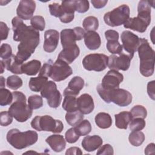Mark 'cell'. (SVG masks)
I'll return each instance as SVG.
<instances>
[{"label":"cell","instance_id":"cell-20","mask_svg":"<svg viewBox=\"0 0 155 155\" xmlns=\"http://www.w3.org/2000/svg\"><path fill=\"white\" fill-rule=\"evenodd\" d=\"M84 86V81L80 76L73 77L69 82L67 87L64 91V95L77 96Z\"/></svg>","mask_w":155,"mask_h":155},{"label":"cell","instance_id":"cell-6","mask_svg":"<svg viewBox=\"0 0 155 155\" xmlns=\"http://www.w3.org/2000/svg\"><path fill=\"white\" fill-rule=\"evenodd\" d=\"M31 126L39 131H51L54 133H60L64 129L63 123L59 120H56L49 115L36 116L31 122Z\"/></svg>","mask_w":155,"mask_h":155},{"label":"cell","instance_id":"cell-49","mask_svg":"<svg viewBox=\"0 0 155 155\" xmlns=\"http://www.w3.org/2000/svg\"><path fill=\"white\" fill-rule=\"evenodd\" d=\"M97 154H110L112 155L114 154L113 148L110 144H105L102 145L97 151Z\"/></svg>","mask_w":155,"mask_h":155},{"label":"cell","instance_id":"cell-42","mask_svg":"<svg viewBox=\"0 0 155 155\" xmlns=\"http://www.w3.org/2000/svg\"><path fill=\"white\" fill-rule=\"evenodd\" d=\"M145 121L144 119L137 117L132 119L130 122V129L131 131H141L145 127Z\"/></svg>","mask_w":155,"mask_h":155},{"label":"cell","instance_id":"cell-27","mask_svg":"<svg viewBox=\"0 0 155 155\" xmlns=\"http://www.w3.org/2000/svg\"><path fill=\"white\" fill-rule=\"evenodd\" d=\"M80 50L79 47L71 50H62L59 54L58 59H61L68 64L72 63L79 55Z\"/></svg>","mask_w":155,"mask_h":155},{"label":"cell","instance_id":"cell-4","mask_svg":"<svg viewBox=\"0 0 155 155\" xmlns=\"http://www.w3.org/2000/svg\"><path fill=\"white\" fill-rule=\"evenodd\" d=\"M13 101L8 108L9 113L19 122H24L31 117L33 110L26 103V97L21 91H13Z\"/></svg>","mask_w":155,"mask_h":155},{"label":"cell","instance_id":"cell-41","mask_svg":"<svg viewBox=\"0 0 155 155\" xmlns=\"http://www.w3.org/2000/svg\"><path fill=\"white\" fill-rule=\"evenodd\" d=\"M31 26L38 31H43L45 28V22L44 18L41 16H34L30 19Z\"/></svg>","mask_w":155,"mask_h":155},{"label":"cell","instance_id":"cell-24","mask_svg":"<svg viewBox=\"0 0 155 155\" xmlns=\"http://www.w3.org/2000/svg\"><path fill=\"white\" fill-rule=\"evenodd\" d=\"M84 38L85 46L89 50H94L100 47L101 44V37L97 32L93 31H87Z\"/></svg>","mask_w":155,"mask_h":155},{"label":"cell","instance_id":"cell-35","mask_svg":"<svg viewBox=\"0 0 155 155\" xmlns=\"http://www.w3.org/2000/svg\"><path fill=\"white\" fill-rule=\"evenodd\" d=\"M74 128L76 133L80 136H86L91 131V124L87 119L82 120L80 123L76 125Z\"/></svg>","mask_w":155,"mask_h":155},{"label":"cell","instance_id":"cell-36","mask_svg":"<svg viewBox=\"0 0 155 155\" xmlns=\"http://www.w3.org/2000/svg\"><path fill=\"white\" fill-rule=\"evenodd\" d=\"M13 101V95L8 90L5 88H0V105L6 106Z\"/></svg>","mask_w":155,"mask_h":155},{"label":"cell","instance_id":"cell-45","mask_svg":"<svg viewBox=\"0 0 155 155\" xmlns=\"http://www.w3.org/2000/svg\"><path fill=\"white\" fill-rule=\"evenodd\" d=\"M12 55L11 46L8 44H2L0 47V56L3 59H7Z\"/></svg>","mask_w":155,"mask_h":155},{"label":"cell","instance_id":"cell-51","mask_svg":"<svg viewBox=\"0 0 155 155\" xmlns=\"http://www.w3.org/2000/svg\"><path fill=\"white\" fill-rule=\"evenodd\" d=\"M105 36L107 41L110 40H118L119 33L116 30H108L105 32Z\"/></svg>","mask_w":155,"mask_h":155},{"label":"cell","instance_id":"cell-13","mask_svg":"<svg viewBox=\"0 0 155 155\" xmlns=\"http://www.w3.org/2000/svg\"><path fill=\"white\" fill-rule=\"evenodd\" d=\"M124 80V76L118 71L110 70L104 76L101 84V87L107 90L118 88Z\"/></svg>","mask_w":155,"mask_h":155},{"label":"cell","instance_id":"cell-21","mask_svg":"<svg viewBox=\"0 0 155 155\" xmlns=\"http://www.w3.org/2000/svg\"><path fill=\"white\" fill-rule=\"evenodd\" d=\"M103 141L102 138L98 135L85 136L82 141L83 148L88 151L91 152L99 148L102 145Z\"/></svg>","mask_w":155,"mask_h":155},{"label":"cell","instance_id":"cell-40","mask_svg":"<svg viewBox=\"0 0 155 155\" xmlns=\"http://www.w3.org/2000/svg\"><path fill=\"white\" fill-rule=\"evenodd\" d=\"M28 105L31 110H36L41 108L43 105L42 97L37 94L30 96L28 99Z\"/></svg>","mask_w":155,"mask_h":155},{"label":"cell","instance_id":"cell-55","mask_svg":"<svg viewBox=\"0 0 155 155\" xmlns=\"http://www.w3.org/2000/svg\"><path fill=\"white\" fill-rule=\"evenodd\" d=\"M65 154H76V155H81L82 154V151L79 147H70L65 152Z\"/></svg>","mask_w":155,"mask_h":155},{"label":"cell","instance_id":"cell-9","mask_svg":"<svg viewBox=\"0 0 155 155\" xmlns=\"http://www.w3.org/2000/svg\"><path fill=\"white\" fill-rule=\"evenodd\" d=\"M41 94L47 101L48 105L51 108H58L62 101V95L57 89V85L52 81H48L41 91Z\"/></svg>","mask_w":155,"mask_h":155},{"label":"cell","instance_id":"cell-57","mask_svg":"<svg viewBox=\"0 0 155 155\" xmlns=\"http://www.w3.org/2000/svg\"><path fill=\"white\" fill-rule=\"evenodd\" d=\"M0 81H1V88H4L5 87V79L3 76L0 77Z\"/></svg>","mask_w":155,"mask_h":155},{"label":"cell","instance_id":"cell-22","mask_svg":"<svg viewBox=\"0 0 155 155\" xmlns=\"http://www.w3.org/2000/svg\"><path fill=\"white\" fill-rule=\"evenodd\" d=\"M4 67L8 71H11L12 73L16 74H22V67L23 62H21L16 57V56L12 54L9 58L3 60H1Z\"/></svg>","mask_w":155,"mask_h":155},{"label":"cell","instance_id":"cell-15","mask_svg":"<svg viewBox=\"0 0 155 155\" xmlns=\"http://www.w3.org/2000/svg\"><path fill=\"white\" fill-rule=\"evenodd\" d=\"M59 33L56 30H48L44 33V42L43 48L48 53L53 52L58 45Z\"/></svg>","mask_w":155,"mask_h":155},{"label":"cell","instance_id":"cell-34","mask_svg":"<svg viewBox=\"0 0 155 155\" xmlns=\"http://www.w3.org/2000/svg\"><path fill=\"white\" fill-rule=\"evenodd\" d=\"M128 140L130 143L134 147H139L142 144L145 140V135L140 131H131L129 134Z\"/></svg>","mask_w":155,"mask_h":155},{"label":"cell","instance_id":"cell-54","mask_svg":"<svg viewBox=\"0 0 155 155\" xmlns=\"http://www.w3.org/2000/svg\"><path fill=\"white\" fill-rule=\"evenodd\" d=\"M107 2V0H92L91 1L93 7L97 9L104 7Z\"/></svg>","mask_w":155,"mask_h":155},{"label":"cell","instance_id":"cell-31","mask_svg":"<svg viewBox=\"0 0 155 155\" xmlns=\"http://www.w3.org/2000/svg\"><path fill=\"white\" fill-rule=\"evenodd\" d=\"M84 119L83 114L78 110L67 112L65 114V120L71 126L75 127Z\"/></svg>","mask_w":155,"mask_h":155},{"label":"cell","instance_id":"cell-16","mask_svg":"<svg viewBox=\"0 0 155 155\" xmlns=\"http://www.w3.org/2000/svg\"><path fill=\"white\" fill-rule=\"evenodd\" d=\"M151 21L143 18L139 16L134 18H129L124 24L125 28H129L139 33H143L150 24Z\"/></svg>","mask_w":155,"mask_h":155},{"label":"cell","instance_id":"cell-33","mask_svg":"<svg viewBox=\"0 0 155 155\" xmlns=\"http://www.w3.org/2000/svg\"><path fill=\"white\" fill-rule=\"evenodd\" d=\"M83 27L87 31H95L99 27V21L97 18L92 16L86 17L83 21Z\"/></svg>","mask_w":155,"mask_h":155},{"label":"cell","instance_id":"cell-2","mask_svg":"<svg viewBox=\"0 0 155 155\" xmlns=\"http://www.w3.org/2000/svg\"><path fill=\"white\" fill-rule=\"evenodd\" d=\"M140 59L139 71L142 75L149 77L154 71V51L150 45L148 41L140 38V42L137 48Z\"/></svg>","mask_w":155,"mask_h":155},{"label":"cell","instance_id":"cell-23","mask_svg":"<svg viewBox=\"0 0 155 155\" xmlns=\"http://www.w3.org/2000/svg\"><path fill=\"white\" fill-rule=\"evenodd\" d=\"M45 141L50 145L51 148L57 153L62 151L66 147V140H65L62 135H51L46 139Z\"/></svg>","mask_w":155,"mask_h":155},{"label":"cell","instance_id":"cell-28","mask_svg":"<svg viewBox=\"0 0 155 155\" xmlns=\"http://www.w3.org/2000/svg\"><path fill=\"white\" fill-rule=\"evenodd\" d=\"M95 122L99 128L106 129L111 126L112 119L108 113L101 112L95 116Z\"/></svg>","mask_w":155,"mask_h":155},{"label":"cell","instance_id":"cell-11","mask_svg":"<svg viewBox=\"0 0 155 155\" xmlns=\"http://www.w3.org/2000/svg\"><path fill=\"white\" fill-rule=\"evenodd\" d=\"M120 39L122 42L123 50L126 53L133 58L134 53L137 51L140 42V38L133 32L125 30L122 33Z\"/></svg>","mask_w":155,"mask_h":155},{"label":"cell","instance_id":"cell-32","mask_svg":"<svg viewBox=\"0 0 155 155\" xmlns=\"http://www.w3.org/2000/svg\"><path fill=\"white\" fill-rule=\"evenodd\" d=\"M62 103V108L67 112L78 110L77 98L76 96L65 95Z\"/></svg>","mask_w":155,"mask_h":155},{"label":"cell","instance_id":"cell-52","mask_svg":"<svg viewBox=\"0 0 155 155\" xmlns=\"http://www.w3.org/2000/svg\"><path fill=\"white\" fill-rule=\"evenodd\" d=\"M154 86H155V81H152L148 83L147 84V93L149 95L150 97L153 100L155 99V94H154Z\"/></svg>","mask_w":155,"mask_h":155},{"label":"cell","instance_id":"cell-10","mask_svg":"<svg viewBox=\"0 0 155 155\" xmlns=\"http://www.w3.org/2000/svg\"><path fill=\"white\" fill-rule=\"evenodd\" d=\"M72 73L71 67L64 61L58 59L52 65L50 77L53 81L59 82L66 79Z\"/></svg>","mask_w":155,"mask_h":155},{"label":"cell","instance_id":"cell-50","mask_svg":"<svg viewBox=\"0 0 155 155\" xmlns=\"http://www.w3.org/2000/svg\"><path fill=\"white\" fill-rule=\"evenodd\" d=\"M9 28L7 27L5 23L4 22H0V32H1V40H5L7 39L8 35Z\"/></svg>","mask_w":155,"mask_h":155},{"label":"cell","instance_id":"cell-5","mask_svg":"<svg viewBox=\"0 0 155 155\" xmlns=\"http://www.w3.org/2000/svg\"><path fill=\"white\" fill-rule=\"evenodd\" d=\"M96 90L101 97L106 103L109 104L112 102L120 107H125L131 103L132 95L126 90L118 88L107 90L104 89L101 84L97 85Z\"/></svg>","mask_w":155,"mask_h":155},{"label":"cell","instance_id":"cell-1","mask_svg":"<svg viewBox=\"0 0 155 155\" xmlns=\"http://www.w3.org/2000/svg\"><path fill=\"white\" fill-rule=\"evenodd\" d=\"M13 40L20 42L18 46L17 58L22 62L27 61L39 44V32L31 26H27L22 19L15 16L12 21Z\"/></svg>","mask_w":155,"mask_h":155},{"label":"cell","instance_id":"cell-14","mask_svg":"<svg viewBox=\"0 0 155 155\" xmlns=\"http://www.w3.org/2000/svg\"><path fill=\"white\" fill-rule=\"evenodd\" d=\"M36 8V2L31 0H22L16 9L18 17L22 20L31 19Z\"/></svg>","mask_w":155,"mask_h":155},{"label":"cell","instance_id":"cell-17","mask_svg":"<svg viewBox=\"0 0 155 155\" xmlns=\"http://www.w3.org/2000/svg\"><path fill=\"white\" fill-rule=\"evenodd\" d=\"M60 36L62 50H71L78 47L76 43L77 39L73 29H64L61 31Z\"/></svg>","mask_w":155,"mask_h":155},{"label":"cell","instance_id":"cell-37","mask_svg":"<svg viewBox=\"0 0 155 155\" xmlns=\"http://www.w3.org/2000/svg\"><path fill=\"white\" fill-rule=\"evenodd\" d=\"M107 48L109 52L113 54H119L123 51L122 45L120 44L118 40L107 41Z\"/></svg>","mask_w":155,"mask_h":155},{"label":"cell","instance_id":"cell-38","mask_svg":"<svg viewBox=\"0 0 155 155\" xmlns=\"http://www.w3.org/2000/svg\"><path fill=\"white\" fill-rule=\"evenodd\" d=\"M22 85V80L19 76L12 75L7 79V86L12 90H16Z\"/></svg>","mask_w":155,"mask_h":155},{"label":"cell","instance_id":"cell-56","mask_svg":"<svg viewBox=\"0 0 155 155\" xmlns=\"http://www.w3.org/2000/svg\"><path fill=\"white\" fill-rule=\"evenodd\" d=\"M154 143H149L145 149V154H154Z\"/></svg>","mask_w":155,"mask_h":155},{"label":"cell","instance_id":"cell-39","mask_svg":"<svg viewBox=\"0 0 155 155\" xmlns=\"http://www.w3.org/2000/svg\"><path fill=\"white\" fill-rule=\"evenodd\" d=\"M131 114L132 119L140 117L142 119L146 118L147 116V109L142 105H137L134 106L130 112Z\"/></svg>","mask_w":155,"mask_h":155},{"label":"cell","instance_id":"cell-48","mask_svg":"<svg viewBox=\"0 0 155 155\" xmlns=\"http://www.w3.org/2000/svg\"><path fill=\"white\" fill-rule=\"evenodd\" d=\"M52 65L50 63H45L42 68H41L39 75V76H44L48 78L50 76L51 70Z\"/></svg>","mask_w":155,"mask_h":155},{"label":"cell","instance_id":"cell-8","mask_svg":"<svg viewBox=\"0 0 155 155\" xmlns=\"http://www.w3.org/2000/svg\"><path fill=\"white\" fill-rule=\"evenodd\" d=\"M108 56L102 53L89 54L82 60L84 68L88 71H102L108 65Z\"/></svg>","mask_w":155,"mask_h":155},{"label":"cell","instance_id":"cell-26","mask_svg":"<svg viewBox=\"0 0 155 155\" xmlns=\"http://www.w3.org/2000/svg\"><path fill=\"white\" fill-rule=\"evenodd\" d=\"M41 67V61L36 59L31 60L22 65V73H24L28 76H35L39 72Z\"/></svg>","mask_w":155,"mask_h":155},{"label":"cell","instance_id":"cell-46","mask_svg":"<svg viewBox=\"0 0 155 155\" xmlns=\"http://www.w3.org/2000/svg\"><path fill=\"white\" fill-rule=\"evenodd\" d=\"M13 116L8 111H1L0 113V124L1 126L6 127L11 124L13 121Z\"/></svg>","mask_w":155,"mask_h":155},{"label":"cell","instance_id":"cell-18","mask_svg":"<svg viewBox=\"0 0 155 155\" xmlns=\"http://www.w3.org/2000/svg\"><path fill=\"white\" fill-rule=\"evenodd\" d=\"M62 14L59 18L62 23H69L71 22L74 16L75 0L64 1L61 2Z\"/></svg>","mask_w":155,"mask_h":155},{"label":"cell","instance_id":"cell-43","mask_svg":"<svg viewBox=\"0 0 155 155\" xmlns=\"http://www.w3.org/2000/svg\"><path fill=\"white\" fill-rule=\"evenodd\" d=\"M65 140L70 143H75L79 139L80 136L76 133L74 128H71L68 129L65 134Z\"/></svg>","mask_w":155,"mask_h":155},{"label":"cell","instance_id":"cell-44","mask_svg":"<svg viewBox=\"0 0 155 155\" xmlns=\"http://www.w3.org/2000/svg\"><path fill=\"white\" fill-rule=\"evenodd\" d=\"M89 2L87 0H75L76 11L80 13L87 12L89 9Z\"/></svg>","mask_w":155,"mask_h":155},{"label":"cell","instance_id":"cell-47","mask_svg":"<svg viewBox=\"0 0 155 155\" xmlns=\"http://www.w3.org/2000/svg\"><path fill=\"white\" fill-rule=\"evenodd\" d=\"M48 7L51 15L56 18H59L61 16L62 14L61 5H59L58 3H53L49 4Z\"/></svg>","mask_w":155,"mask_h":155},{"label":"cell","instance_id":"cell-12","mask_svg":"<svg viewBox=\"0 0 155 155\" xmlns=\"http://www.w3.org/2000/svg\"><path fill=\"white\" fill-rule=\"evenodd\" d=\"M132 58L130 55L124 51L119 54H113L108 57L107 66L110 70L126 71L130 68Z\"/></svg>","mask_w":155,"mask_h":155},{"label":"cell","instance_id":"cell-19","mask_svg":"<svg viewBox=\"0 0 155 155\" xmlns=\"http://www.w3.org/2000/svg\"><path fill=\"white\" fill-rule=\"evenodd\" d=\"M77 107L78 110L83 114H88L91 113L94 108L92 97L87 93H84L81 95L77 99Z\"/></svg>","mask_w":155,"mask_h":155},{"label":"cell","instance_id":"cell-7","mask_svg":"<svg viewBox=\"0 0 155 155\" xmlns=\"http://www.w3.org/2000/svg\"><path fill=\"white\" fill-rule=\"evenodd\" d=\"M130 18V8L122 4L113 10L106 13L104 16L105 23L110 27H117L124 24Z\"/></svg>","mask_w":155,"mask_h":155},{"label":"cell","instance_id":"cell-30","mask_svg":"<svg viewBox=\"0 0 155 155\" xmlns=\"http://www.w3.org/2000/svg\"><path fill=\"white\" fill-rule=\"evenodd\" d=\"M137 16L151 21V5L149 1H140L137 6Z\"/></svg>","mask_w":155,"mask_h":155},{"label":"cell","instance_id":"cell-3","mask_svg":"<svg viewBox=\"0 0 155 155\" xmlns=\"http://www.w3.org/2000/svg\"><path fill=\"white\" fill-rule=\"evenodd\" d=\"M6 139L8 143L18 150H22L35 144L38 139V133L35 131L28 130L22 132L18 129L9 130Z\"/></svg>","mask_w":155,"mask_h":155},{"label":"cell","instance_id":"cell-58","mask_svg":"<svg viewBox=\"0 0 155 155\" xmlns=\"http://www.w3.org/2000/svg\"><path fill=\"white\" fill-rule=\"evenodd\" d=\"M0 65H1V73H2L4 72V70L5 67H4V65L1 60L0 61Z\"/></svg>","mask_w":155,"mask_h":155},{"label":"cell","instance_id":"cell-29","mask_svg":"<svg viewBox=\"0 0 155 155\" xmlns=\"http://www.w3.org/2000/svg\"><path fill=\"white\" fill-rule=\"evenodd\" d=\"M48 81V78L44 76H39L35 78H31L29 81L28 86L30 89L35 92L41 91L45 84Z\"/></svg>","mask_w":155,"mask_h":155},{"label":"cell","instance_id":"cell-25","mask_svg":"<svg viewBox=\"0 0 155 155\" xmlns=\"http://www.w3.org/2000/svg\"><path fill=\"white\" fill-rule=\"evenodd\" d=\"M115 124L119 129H127L132 119L131 114L128 111H122L114 115Z\"/></svg>","mask_w":155,"mask_h":155},{"label":"cell","instance_id":"cell-53","mask_svg":"<svg viewBox=\"0 0 155 155\" xmlns=\"http://www.w3.org/2000/svg\"><path fill=\"white\" fill-rule=\"evenodd\" d=\"M73 30L75 33L77 41H80L84 37L85 33L84 30L82 27H74L73 28Z\"/></svg>","mask_w":155,"mask_h":155}]
</instances>
